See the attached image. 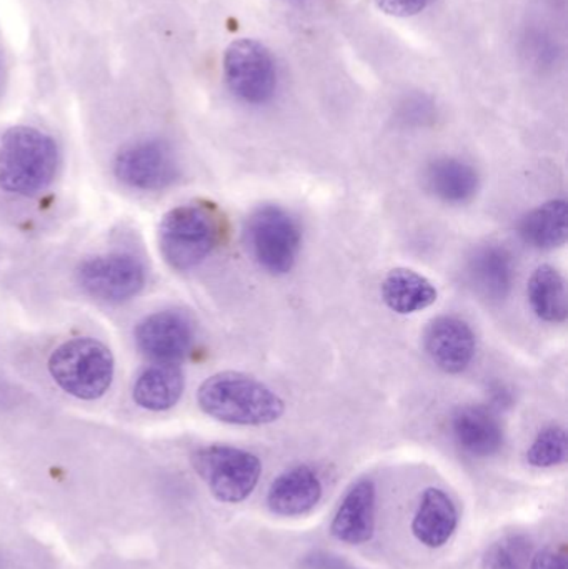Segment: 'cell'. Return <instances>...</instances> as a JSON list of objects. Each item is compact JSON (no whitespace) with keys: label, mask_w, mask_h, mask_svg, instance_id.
I'll return each instance as SVG.
<instances>
[{"label":"cell","mask_w":568,"mask_h":569,"mask_svg":"<svg viewBox=\"0 0 568 569\" xmlns=\"http://www.w3.org/2000/svg\"><path fill=\"white\" fill-rule=\"evenodd\" d=\"M467 277L480 297L489 301L504 300L516 280L512 256L500 246L479 247L469 257Z\"/></svg>","instance_id":"15"},{"label":"cell","mask_w":568,"mask_h":569,"mask_svg":"<svg viewBox=\"0 0 568 569\" xmlns=\"http://www.w3.org/2000/svg\"><path fill=\"white\" fill-rule=\"evenodd\" d=\"M530 569H568V555L564 547H550L534 555Z\"/></svg>","instance_id":"25"},{"label":"cell","mask_w":568,"mask_h":569,"mask_svg":"<svg viewBox=\"0 0 568 569\" xmlns=\"http://www.w3.org/2000/svg\"><path fill=\"white\" fill-rule=\"evenodd\" d=\"M459 525V511L452 498L440 488H427L412 521V533L423 547L442 548Z\"/></svg>","instance_id":"16"},{"label":"cell","mask_w":568,"mask_h":569,"mask_svg":"<svg viewBox=\"0 0 568 569\" xmlns=\"http://www.w3.org/2000/svg\"><path fill=\"white\" fill-rule=\"evenodd\" d=\"M427 190L440 202L462 206L479 192V173L470 163L456 157L434 160L423 173Z\"/></svg>","instance_id":"17"},{"label":"cell","mask_w":568,"mask_h":569,"mask_svg":"<svg viewBox=\"0 0 568 569\" xmlns=\"http://www.w3.org/2000/svg\"><path fill=\"white\" fill-rule=\"evenodd\" d=\"M203 413L237 427H263L280 420L286 401L262 381L239 371L207 378L197 391Z\"/></svg>","instance_id":"1"},{"label":"cell","mask_w":568,"mask_h":569,"mask_svg":"<svg viewBox=\"0 0 568 569\" xmlns=\"http://www.w3.org/2000/svg\"><path fill=\"white\" fill-rule=\"evenodd\" d=\"M383 303L397 315H412L427 310L439 298L436 284L422 273L406 267L390 270L380 284Z\"/></svg>","instance_id":"18"},{"label":"cell","mask_w":568,"mask_h":569,"mask_svg":"<svg viewBox=\"0 0 568 569\" xmlns=\"http://www.w3.org/2000/svg\"><path fill=\"white\" fill-rule=\"evenodd\" d=\"M532 547L524 535H509L490 545L484 555V569H530Z\"/></svg>","instance_id":"23"},{"label":"cell","mask_w":568,"mask_h":569,"mask_svg":"<svg viewBox=\"0 0 568 569\" xmlns=\"http://www.w3.org/2000/svg\"><path fill=\"white\" fill-rule=\"evenodd\" d=\"M49 371L67 393L80 400H97L112 383L113 358L100 341L76 338L53 351Z\"/></svg>","instance_id":"4"},{"label":"cell","mask_w":568,"mask_h":569,"mask_svg":"<svg viewBox=\"0 0 568 569\" xmlns=\"http://www.w3.org/2000/svg\"><path fill=\"white\" fill-rule=\"evenodd\" d=\"M219 240V213L206 203L177 207L160 223V253L177 272H189L199 267L209 259Z\"/></svg>","instance_id":"3"},{"label":"cell","mask_w":568,"mask_h":569,"mask_svg":"<svg viewBox=\"0 0 568 569\" xmlns=\"http://www.w3.org/2000/svg\"><path fill=\"white\" fill-rule=\"evenodd\" d=\"M247 249L270 276H287L299 259L302 233L299 223L279 206H260L243 229Z\"/></svg>","instance_id":"5"},{"label":"cell","mask_w":568,"mask_h":569,"mask_svg":"<svg viewBox=\"0 0 568 569\" xmlns=\"http://www.w3.org/2000/svg\"><path fill=\"white\" fill-rule=\"evenodd\" d=\"M59 167V147L33 127H13L0 139V187L16 196H36L50 186Z\"/></svg>","instance_id":"2"},{"label":"cell","mask_w":568,"mask_h":569,"mask_svg":"<svg viewBox=\"0 0 568 569\" xmlns=\"http://www.w3.org/2000/svg\"><path fill=\"white\" fill-rule=\"evenodd\" d=\"M80 287L103 301H123L136 297L146 284V267L127 253L93 257L77 270Z\"/></svg>","instance_id":"9"},{"label":"cell","mask_w":568,"mask_h":569,"mask_svg":"<svg viewBox=\"0 0 568 569\" xmlns=\"http://www.w3.org/2000/svg\"><path fill=\"white\" fill-rule=\"evenodd\" d=\"M322 493V481L316 471L300 465L276 478L267 495V505L279 517H302L319 505Z\"/></svg>","instance_id":"14"},{"label":"cell","mask_w":568,"mask_h":569,"mask_svg":"<svg viewBox=\"0 0 568 569\" xmlns=\"http://www.w3.org/2000/svg\"><path fill=\"white\" fill-rule=\"evenodd\" d=\"M520 237L537 250H556L568 240V203L556 199L530 210L519 226Z\"/></svg>","instance_id":"19"},{"label":"cell","mask_w":568,"mask_h":569,"mask_svg":"<svg viewBox=\"0 0 568 569\" xmlns=\"http://www.w3.org/2000/svg\"><path fill=\"white\" fill-rule=\"evenodd\" d=\"M377 9L386 16L407 19L423 12L432 0H373Z\"/></svg>","instance_id":"24"},{"label":"cell","mask_w":568,"mask_h":569,"mask_svg":"<svg viewBox=\"0 0 568 569\" xmlns=\"http://www.w3.org/2000/svg\"><path fill=\"white\" fill-rule=\"evenodd\" d=\"M113 172L130 189L159 192L176 182L179 163L169 143L157 139L142 140L120 150Z\"/></svg>","instance_id":"8"},{"label":"cell","mask_w":568,"mask_h":569,"mask_svg":"<svg viewBox=\"0 0 568 569\" xmlns=\"http://www.w3.org/2000/svg\"><path fill=\"white\" fill-rule=\"evenodd\" d=\"M223 79L230 92L250 106L272 99L279 83L272 52L256 39H237L223 53Z\"/></svg>","instance_id":"7"},{"label":"cell","mask_w":568,"mask_h":569,"mask_svg":"<svg viewBox=\"0 0 568 569\" xmlns=\"http://www.w3.org/2000/svg\"><path fill=\"white\" fill-rule=\"evenodd\" d=\"M182 393L183 375L177 365L157 363L147 368L133 385V400L150 411L169 410Z\"/></svg>","instance_id":"20"},{"label":"cell","mask_w":568,"mask_h":569,"mask_svg":"<svg viewBox=\"0 0 568 569\" xmlns=\"http://www.w3.org/2000/svg\"><path fill=\"white\" fill-rule=\"evenodd\" d=\"M568 458V437L562 427H547L537 435L527 450L530 467L547 470L560 467Z\"/></svg>","instance_id":"22"},{"label":"cell","mask_w":568,"mask_h":569,"mask_svg":"<svg viewBox=\"0 0 568 569\" xmlns=\"http://www.w3.org/2000/svg\"><path fill=\"white\" fill-rule=\"evenodd\" d=\"M530 308L546 323H564L568 317L567 283L552 266H540L527 284Z\"/></svg>","instance_id":"21"},{"label":"cell","mask_w":568,"mask_h":569,"mask_svg":"<svg viewBox=\"0 0 568 569\" xmlns=\"http://www.w3.org/2000/svg\"><path fill=\"white\" fill-rule=\"evenodd\" d=\"M376 483L369 478L352 485L330 525L333 538L352 547L372 540L376 531Z\"/></svg>","instance_id":"12"},{"label":"cell","mask_w":568,"mask_h":569,"mask_svg":"<svg viewBox=\"0 0 568 569\" xmlns=\"http://www.w3.org/2000/svg\"><path fill=\"white\" fill-rule=\"evenodd\" d=\"M136 341L142 353L157 363L177 365L192 351L196 330L182 311H157L137 325Z\"/></svg>","instance_id":"10"},{"label":"cell","mask_w":568,"mask_h":569,"mask_svg":"<svg viewBox=\"0 0 568 569\" xmlns=\"http://www.w3.org/2000/svg\"><path fill=\"white\" fill-rule=\"evenodd\" d=\"M450 427L457 445L472 457H494L506 443V433L499 418L489 408L479 405H464L457 408Z\"/></svg>","instance_id":"13"},{"label":"cell","mask_w":568,"mask_h":569,"mask_svg":"<svg viewBox=\"0 0 568 569\" xmlns=\"http://www.w3.org/2000/svg\"><path fill=\"white\" fill-rule=\"evenodd\" d=\"M423 350L444 373L459 375L472 365L477 353V337L464 318L442 315L427 325Z\"/></svg>","instance_id":"11"},{"label":"cell","mask_w":568,"mask_h":569,"mask_svg":"<svg viewBox=\"0 0 568 569\" xmlns=\"http://www.w3.org/2000/svg\"><path fill=\"white\" fill-rule=\"evenodd\" d=\"M192 467L212 497L229 505L246 501L262 475L259 457L229 445L199 448L192 455Z\"/></svg>","instance_id":"6"}]
</instances>
